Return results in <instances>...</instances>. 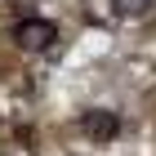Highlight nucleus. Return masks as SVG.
Wrapping results in <instances>:
<instances>
[{
    "mask_svg": "<svg viewBox=\"0 0 156 156\" xmlns=\"http://www.w3.org/2000/svg\"><path fill=\"white\" fill-rule=\"evenodd\" d=\"M80 134L94 138V143H112L120 134V116L107 107H89V112H80Z\"/></svg>",
    "mask_w": 156,
    "mask_h": 156,
    "instance_id": "2",
    "label": "nucleus"
},
{
    "mask_svg": "<svg viewBox=\"0 0 156 156\" xmlns=\"http://www.w3.org/2000/svg\"><path fill=\"white\" fill-rule=\"evenodd\" d=\"M156 0H112V9L120 13V18H143V13H152Z\"/></svg>",
    "mask_w": 156,
    "mask_h": 156,
    "instance_id": "3",
    "label": "nucleus"
},
{
    "mask_svg": "<svg viewBox=\"0 0 156 156\" xmlns=\"http://www.w3.org/2000/svg\"><path fill=\"white\" fill-rule=\"evenodd\" d=\"M13 40H18V49H27V54H40V49H49L58 40V27L49 23V18H23V23L13 27Z\"/></svg>",
    "mask_w": 156,
    "mask_h": 156,
    "instance_id": "1",
    "label": "nucleus"
}]
</instances>
